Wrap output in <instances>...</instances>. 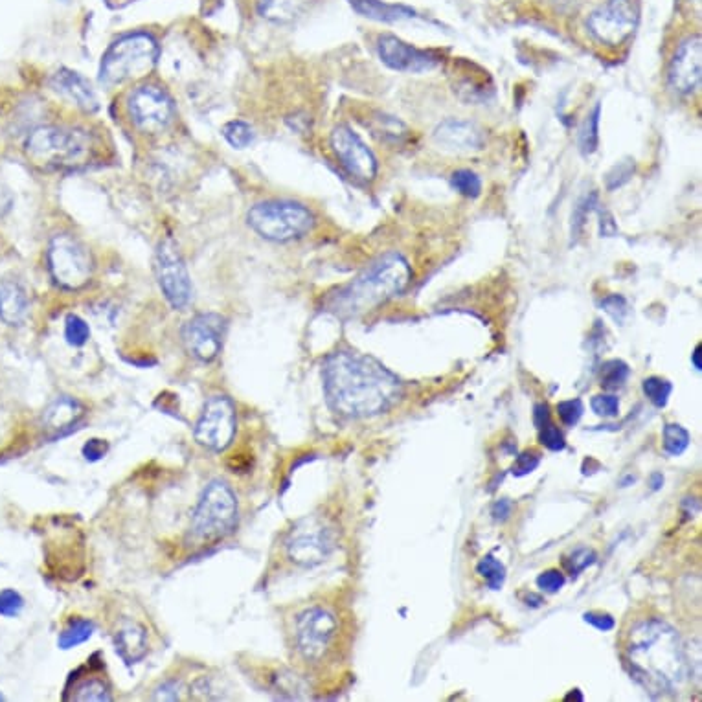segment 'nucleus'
I'll list each match as a JSON object with an SVG mask.
<instances>
[{
    "instance_id": "f257e3e1",
    "label": "nucleus",
    "mask_w": 702,
    "mask_h": 702,
    "mask_svg": "<svg viewBox=\"0 0 702 702\" xmlns=\"http://www.w3.org/2000/svg\"><path fill=\"white\" fill-rule=\"evenodd\" d=\"M328 405L344 418H370L394 407L401 381L370 355L337 351L324 363Z\"/></svg>"
},
{
    "instance_id": "f03ea898",
    "label": "nucleus",
    "mask_w": 702,
    "mask_h": 702,
    "mask_svg": "<svg viewBox=\"0 0 702 702\" xmlns=\"http://www.w3.org/2000/svg\"><path fill=\"white\" fill-rule=\"evenodd\" d=\"M623 658L649 693H675L688 680L690 668L677 631L660 618H642L622 638Z\"/></svg>"
},
{
    "instance_id": "7ed1b4c3",
    "label": "nucleus",
    "mask_w": 702,
    "mask_h": 702,
    "mask_svg": "<svg viewBox=\"0 0 702 702\" xmlns=\"http://www.w3.org/2000/svg\"><path fill=\"white\" fill-rule=\"evenodd\" d=\"M412 280V269L399 252H388L361 272L351 284L329 296L328 309L340 318L361 317L401 295Z\"/></svg>"
},
{
    "instance_id": "20e7f679",
    "label": "nucleus",
    "mask_w": 702,
    "mask_h": 702,
    "mask_svg": "<svg viewBox=\"0 0 702 702\" xmlns=\"http://www.w3.org/2000/svg\"><path fill=\"white\" fill-rule=\"evenodd\" d=\"M24 151L43 170H78L92 159L94 144L91 135L81 129L43 125L26 138Z\"/></svg>"
},
{
    "instance_id": "39448f33",
    "label": "nucleus",
    "mask_w": 702,
    "mask_h": 702,
    "mask_svg": "<svg viewBox=\"0 0 702 702\" xmlns=\"http://www.w3.org/2000/svg\"><path fill=\"white\" fill-rule=\"evenodd\" d=\"M159 61V45L148 34L120 37L103 54L100 81L105 87L122 85L127 81L144 80Z\"/></svg>"
},
{
    "instance_id": "423d86ee",
    "label": "nucleus",
    "mask_w": 702,
    "mask_h": 702,
    "mask_svg": "<svg viewBox=\"0 0 702 702\" xmlns=\"http://www.w3.org/2000/svg\"><path fill=\"white\" fill-rule=\"evenodd\" d=\"M238 515V499L232 487L223 480H212L193 511L192 535L201 543H216L236 530Z\"/></svg>"
},
{
    "instance_id": "0eeeda50",
    "label": "nucleus",
    "mask_w": 702,
    "mask_h": 702,
    "mask_svg": "<svg viewBox=\"0 0 702 702\" xmlns=\"http://www.w3.org/2000/svg\"><path fill=\"white\" fill-rule=\"evenodd\" d=\"M247 221L258 236L276 243L304 238L315 227V217L309 208L293 201L256 204L250 208Z\"/></svg>"
},
{
    "instance_id": "6e6552de",
    "label": "nucleus",
    "mask_w": 702,
    "mask_h": 702,
    "mask_svg": "<svg viewBox=\"0 0 702 702\" xmlns=\"http://www.w3.org/2000/svg\"><path fill=\"white\" fill-rule=\"evenodd\" d=\"M339 544L335 524L324 515H307L296 521L285 535V554L298 567L311 568L324 563Z\"/></svg>"
},
{
    "instance_id": "1a4fd4ad",
    "label": "nucleus",
    "mask_w": 702,
    "mask_h": 702,
    "mask_svg": "<svg viewBox=\"0 0 702 702\" xmlns=\"http://www.w3.org/2000/svg\"><path fill=\"white\" fill-rule=\"evenodd\" d=\"M52 280L67 291H80L89 285L94 272L91 252L72 234H57L46 250Z\"/></svg>"
},
{
    "instance_id": "9d476101",
    "label": "nucleus",
    "mask_w": 702,
    "mask_h": 702,
    "mask_svg": "<svg viewBox=\"0 0 702 702\" xmlns=\"http://www.w3.org/2000/svg\"><path fill=\"white\" fill-rule=\"evenodd\" d=\"M339 638L337 614L326 607H311L295 623V644L307 664H320L329 657Z\"/></svg>"
},
{
    "instance_id": "9b49d317",
    "label": "nucleus",
    "mask_w": 702,
    "mask_h": 702,
    "mask_svg": "<svg viewBox=\"0 0 702 702\" xmlns=\"http://www.w3.org/2000/svg\"><path fill=\"white\" fill-rule=\"evenodd\" d=\"M127 114L142 133H160L173 122L175 105L170 94L159 85L144 83L135 87L127 98Z\"/></svg>"
},
{
    "instance_id": "f8f14e48",
    "label": "nucleus",
    "mask_w": 702,
    "mask_h": 702,
    "mask_svg": "<svg viewBox=\"0 0 702 702\" xmlns=\"http://www.w3.org/2000/svg\"><path fill=\"white\" fill-rule=\"evenodd\" d=\"M638 26V10L633 0H607L587 19L589 34L600 45L622 46Z\"/></svg>"
},
{
    "instance_id": "ddd939ff",
    "label": "nucleus",
    "mask_w": 702,
    "mask_h": 702,
    "mask_svg": "<svg viewBox=\"0 0 702 702\" xmlns=\"http://www.w3.org/2000/svg\"><path fill=\"white\" fill-rule=\"evenodd\" d=\"M236 407L227 396L210 397L195 423V442L210 451H225L236 436Z\"/></svg>"
},
{
    "instance_id": "4468645a",
    "label": "nucleus",
    "mask_w": 702,
    "mask_h": 702,
    "mask_svg": "<svg viewBox=\"0 0 702 702\" xmlns=\"http://www.w3.org/2000/svg\"><path fill=\"white\" fill-rule=\"evenodd\" d=\"M155 276L162 295L173 309H184L192 300V280L182 260L179 247L171 241H160L155 252Z\"/></svg>"
},
{
    "instance_id": "2eb2a0df",
    "label": "nucleus",
    "mask_w": 702,
    "mask_h": 702,
    "mask_svg": "<svg viewBox=\"0 0 702 702\" xmlns=\"http://www.w3.org/2000/svg\"><path fill=\"white\" fill-rule=\"evenodd\" d=\"M329 142L342 168L348 171L355 181L364 182V184L375 181L379 162L375 159L374 151L364 144L363 138L351 127L337 125L331 133Z\"/></svg>"
},
{
    "instance_id": "dca6fc26",
    "label": "nucleus",
    "mask_w": 702,
    "mask_h": 702,
    "mask_svg": "<svg viewBox=\"0 0 702 702\" xmlns=\"http://www.w3.org/2000/svg\"><path fill=\"white\" fill-rule=\"evenodd\" d=\"M227 335V318L217 313H201L186 322L182 340L186 350L203 363H212L223 350Z\"/></svg>"
},
{
    "instance_id": "f3484780",
    "label": "nucleus",
    "mask_w": 702,
    "mask_h": 702,
    "mask_svg": "<svg viewBox=\"0 0 702 702\" xmlns=\"http://www.w3.org/2000/svg\"><path fill=\"white\" fill-rule=\"evenodd\" d=\"M377 54L386 67L397 72H407V74L429 72L440 63V57L431 50H421L416 46L408 45L403 39L390 34L379 37Z\"/></svg>"
},
{
    "instance_id": "a211bd4d",
    "label": "nucleus",
    "mask_w": 702,
    "mask_h": 702,
    "mask_svg": "<svg viewBox=\"0 0 702 702\" xmlns=\"http://www.w3.org/2000/svg\"><path fill=\"white\" fill-rule=\"evenodd\" d=\"M669 87L682 96L693 94L701 87L702 39L691 35L679 46L668 72Z\"/></svg>"
},
{
    "instance_id": "6ab92c4d",
    "label": "nucleus",
    "mask_w": 702,
    "mask_h": 702,
    "mask_svg": "<svg viewBox=\"0 0 702 702\" xmlns=\"http://www.w3.org/2000/svg\"><path fill=\"white\" fill-rule=\"evenodd\" d=\"M432 138L438 148L447 153H458V155L480 151L486 142L484 131L478 125L467 120H456V118H449L438 125L434 129Z\"/></svg>"
},
{
    "instance_id": "aec40b11",
    "label": "nucleus",
    "mask_w": 702,
    "mask_h": 702,
    "mask_svg": "<svg viewBox=\"0 0 702 702\" xmlns=\"http://www.w3.org/2000/svg\"><path fill=\"white\" fill-rule=\"evenodd\" d=\"M85 414H87V408L76 397H56L45 408V414H43V429L46 436L56 440L76 431L78 425L85 419Z\"/></svg>"
},
{
    "instance_id": "412c9836",
    "label": "nucleus",
    "mask_w": 702,
    "mask_h": 702,
    "mask_svg": "<svg viewBox=\"0 0 702 702\" xmlns=\"http://www.w3.org/2000/svg\"><path fill=\"white\" fill-rule=\"evenodd\" d=\"M52 87H54V91L65 96L67 100L74 103L76 107H80L81 111H85V113H96L100 107L98 96L92 89L89 80L74 70H68V68L57 70L52 78Z\"/></svg>"
},
{
    "instance_id": "4be33fe9",
    "label": "nucleus",
    "mask_w": 702,
    "mask_h": 702,
    "mask_svg": "<svg viewBox=\"0 0 702 702\" xmlns=\"http://www.w3.org/2000/svg\"><path fill=\"white\" fill-rule=\"evenodd\" d=\"M114 646L118 655L124 658L127 664H136L148 655V631L144 625L133 620L120 623L118 631L114 633Z\"/></svg>"
},
{
    "instance_id": "5701e85b",
    "label": "nucleus",
    "mask_w": 702,
    "mask_h": 702,
    "mask_svg": "<svg viewBox=\"0 0 702 702\" xmlns=\"http://www.w3.org/2000/svg\"><path fill=\"white\" fill-rule=\"evenodd\" d=\"M30 309V300L23 285L13 280L0 282V320L8 326H19Z\"/></svg>"
},
{
    "instance_id": "b1692460",
    "label": "nucleus",
    "mask_w": 702,
    "mask_h": 702,
    "mask_svg": "<svg viewBox=\"0 0 702 702\" xmlns=\"http://www.w3.org/2000/svg\"><path fill=\"white\" fill-rule=\"evenodd\" d=\"M348 2L355 12L379 23H397L403 19L416 17V12L405 4H390L383 0H348Z\"/></svg>"
},
{
    "instance_id": "393cba45",
    "label": "nucleus",
    "mask_w": 702,
    "mask_h": 702,
    "mask_svg": "<svg viewBox=\"0 0 702 702\" xmlns=\"http://www.w3.org/2000/svg\"><path fill=\"white\" fill-rule=\"evenodd\" d=\"M315 0H258L261 19L274 24H289L302 17Z\"/></svg>"
},
{
    "instance_id": "a878e982",
    "label": "nucleus",
    "mask_w": 702,
    "mask_h": 702,
    "mask_svg": "<svg viewBox=\"0 0 702 702\" xmlns=\"http://www.w3.org/2000/svg\"><path fill=\"white\" fill-rule=\"evenodd\" d=\"M96 625L91 620H85V618H74L68 622L67 627L63 629V633L59 635V647L61 649H72V647L80 646V644H85L89 638H91L92 633H94Z\"/></svg>"
},
{
    "instance_id": "bb28decb",
    "label": "nucleus",
    "mask_w": 702,
    "mask_h": 702,
    "mask_svg": "<svg viewBox=\"0 0 702 702\" xmlns=\"http://www.w3.org/2000/svg\"><path fill=\"white\" fill-rule=\"evenodd\" d=\"M600 116L601 107L596 105L579 131V148L583 151V155L596 153V149L600 146Z\"/></svg>"
},
{
    "instance_id": "cd10ccee",
    "label": "nucleus",
    "mask_w": 702,
    "mask_h": 702,
    "mask_svg": "<svg viewBox=\"0 0 702 702\" xmlns=\"http://www.w3.org/2000/svg\"><path fill=\"white\" fill-rule=\"evenodd\" d=\"M476 574L480 578L486 579L489 589L499 590L504 585V579H506V567L500 561H497L493 555H486L476 565Z\"/></svg>"
},
{
    "instance_id": "c85d7f7f",
    "label": "nucleus",
    "mask_w": 702,
    "mask_h": 702,
    "mask_svg": "<svg viewBox=\"0 0 702 702\" xmlns=\"http://www.w3.org/2000/svg\"><path fill=\"white\" fill-rule=\"evenodd\" d=\"M72 701L78 702H103L113 701L109 688L103 684L102 680H83L80 686L72 693Z\"/></svg>"
},
{
    "instance_id": "c756f323",
    "label": "nucleus",
    "mask_w": 702,
    "mask_h": 702,
    "mask_svg": "<svg viewBox=\"0 0 702 702\" xmlns=\"http://www.w3.org/2000/svg\"><path fill=\"white\" fill-rule=\"evenodd\" d=\"M223 136L232 148L245 149L254 142V129L247 122L232 120L223 127Z\"/></svg>"
},
{
    "instance_id": "7c9ffc66",
    "label": "nucleus",
    "mask_w": 702,
    "mask_h": 702,
    "mask_svg": "<svg viewBox=\"0 0 702 702\" xmlns=\"http://www.w3.org/2000/svg\"><path fill=\"white\" fill-rule=\"evenodd\" d=\"M690 445V432L677 423H669L664 427V451L669 456H680Z\"/></svg>"
},
{
    "instance_id": "2f4dec72",
    "label": "nucleus",
    "mask_w": 702,
    "mask_h": 702,
    "mask_svg": "<svg viewBox=\"0 0 702 702\" xmlns=\"http://www.w3.org/2000/svg\"><path fill=\"white\" fill-rule=\"evenodd\" d=\"M451 186L467 199H476L482 193V181L475 171L471 170L454 171Z\"/></svg>"
},
{
    "instance_id": "473e14b6",
    "label": "nucleus",
    "mask_w": 702,
    "mask_h": 702,
    "mask_svg": "<svg viewBox=\"0 0 702 702\" xmlns=\"http://www.w3.org/2000/svg\"><path fill=\"white\" fill-rule=\"evenodd\" d=\"M642 388H644V394L649 397V401L655 405V407L662 408L668 405L669 396H671V390L673 386L666 379L662 377H647L642 383Z\"/></svg>"
},
{
    "instance_id": "72a5a7b5",
    "label": "nucleus",
    "mask_w": 702,
    "mask_h": 702,
    "mask_svg": "<svg viewBox=\"0 0 702 702\" xmlns=\"http://www.w3.org/2000/svg\"><path fill=\"white\" fill-rule=\"evenodd\" d=\"M629 366L627 363H623L620 359H612V361H607L603 363L600 370V381L601 386L605 388H618L622 386L627 377H629Z\"/></svg>"
},
{
    "instance_id": "f704fd0d",
    "label": "nucleus",
    "mask_w": 702,
    "mask_h": 702,
    "mask_svg": "<svg viewBox=\"0 0 702 702\" xmlns=\"http://www.w3.org/2000/svg\"><path fill=\"white\" fill-rule=\"evenodd\" d=\"M65 339L70 346H76V348L87 344V340L91 339L89 324L78 315H68L65 320Z\"/></svg>"
},
{
    "instance_id": "c9c22d12",
    "label": "nucleus",
    "mask_w": 702,
    "mask_h": 702,
    "mask_svg": "<svg viewBox=\"0 0 702 702\" xmlns=\"http://www.w3.org/2000/svg\"><path fill=\"white\" fill-rule=\"evenodd\" d=\"M596 563V554L590 548H578L576 552L568 555L565 559V568L570 576H578L579 572H583L585 568Z\"/></svg>"
},
{
    "instance_id": "e433bc0d",
    "label": "nucleus",
    "mask_w": 702,
    "mask_h": 702,
    "mask_svg": "<svg viewBox=\"0 0 702 702\" xmlns=\"http://www.w3.org/2000/svg\"><path fill=\"white\" fill-rule=\"evenodd\" d=\"M635 173V162L633 160H622L618 162L614 168H612L609 173H607V190H616V188H622L625 182H629V179L633 177Z\"/></svg>"
},
{
    "instance_id": "4c0bfd02",
    "label": "nucleus",
    "mask_w": 702,
    "mask_h": 702,
    "mask_svg": "<svg viewBox=\"0 0 702 702\" xmlns=\"http://www.w3.org/2000/svg\"><path fill=\"white\" fill-rule=\"evenodd\" d=\"M24 600L23 596L15 590L8 589L0 592V616L6 618H15L23 611Z\"/></svg>"
},
{
    "instance_id": "58836bf2",
    "label": "nucleus",
    "mask_w": 702,
    "mask_h": 702,
    "mask_svg": "<svg viewBox=\"0 0 702 702\" xmlns=\"http://www.w3.org/2000/svg\"><path fill=\"white\" fill-rule=\"evenodd\" d=\"M601 307L607 315H611L618 324H623L629 317V304L622 295H611L601 300Z\"/></svg>"
},
{
    "instance_id": "ea45409f",
    "label": "nucleus",
    "mask_w": 702,
    "mask_h": 702,
    "mask_svg": "<svg viewBox=\"0 0 702 702\" xmlns=\"http://www.w3.org/2000/svg\"><path fill=\"white\" fill-rule=\"evenodd\" d=\"M583 412H585V407H583L581 399H568V401H561L557 405V414L568 427H574L583 416Z\"/></svg>"
},
{
    "instance_id": "a19ab883",
    "label": "nucleus",
    "mask_w": 702,
    "mask_h": 702,
    "mask_svg": "<svg viewBox=\"0 0 702 702\" xmlns=\"http://www.w3.org/2000/svg\"><path fill=\"white\" fill-rule=\"evenodd\" d=\"M539 440H541V443H543L544 447L546 449H550V451H555V453H559V451H565V447H567V442H565V436H563V432L559 431L557 427H554V425H546V427H543L541 429V434H539Z\"/></svg>"
},
{
    "instance_id": "79ce46f5",
    "label": "nucleus",
    "mask_w": 702,
    "mask_h": 702,
    "mask_svg": "<svg viewBox=\"0 0 702 702\" xmlns=\"http://www.w3.org/2000/svg\"><path fill=\"white\" fill-rule=\"evenodd\" d=\"M592 410L603 416V418H616L620 412V401L616 396H596L592 397Z\"/></svg>"
},
{
    "instance_id": "37998d69",
    "label": "nucleus",
    "mask_w": 702,
    "mask_h": 702,
    "mask_svg": "<svg viewBox=\"0 0 702 702\" xmlns=\"http://www.w3.org/2000/svg\"><path fill=\"white\" fill-rule=\"evenodd\" d=\"M541 462V456L535 451H524L517 456V462L511 467V473L515 476L530 475L532 471L537 469V465Z\"/></svg>"
},
{
    "instance_id": "c03bdc74",
    "label": "nucleus",
    "mask_w": 702,
    "mask_h": 702,
    "mask_svg": "<svg viewBox=\"0 0 702 702\" xmlns=\"http://www.w3.org/2000/svg\"><path fill=\"white\" fill-rule=\"evenodd\" d=\"M537 585H539V589L544 590V592L554 594V592H559V590L565 587V576H563L561 570L552 568V570H546V572H543V574L537 578Z\"/></svg>"
},
{
    "instance_id": "a18cd8bd",
    "label": "nucleus",
    "mask_w": 702,
    "mask_h": 702,
    "mask_svg": "<svg viewBox=\"0 0 702 702\" xmlns=\"http://www.w3.org/2000/svg\"><path fill=\"white\" fill-rule=\"evenodd\" d=\"M596 203V195H590L585 201L576 206V212H574V217H572V236L576 234L578 236L579 232L585 227V221L589 217L590 210H592V204Z\"/></svg>"
},
{
    "instance_id": "49530a36",
    "label": "nucleus",
    "mask_w": 702,
    "mask_h": 702,
    "mask_svg": "<svg viewBox=\"0 0 702 702\" xmlns=\"http://www.w3.org/2000/svg\"><path fill=\"white\" fill-rule=\"evenodd\" d=\"M583 620L590 623V625H594L598 631H603V633H605V631H612V629L616 627V620L612 618L609 612H585V614H583Z\"/></svg>"
},
{
    "instance_id": "de8ad7c7",
    "label": "nucleus",
    "mask_w": 702,
    "mask_h": 702,
    "mask_svg": "<svg viewBox=\"0 0 702 702\" xmlns=\"http://www.w3.org/2000/svg\"><path fill=\"white\" fill-rule=\"evenodd\" d=\"M153 701H179V684L175 680L160 684L153 693Z\"/></svg>"
},
{
    "instance_id": "09e8293b",
    "label": "nucleus",
    "mask_w": 702,
    "mask_h": 702,
    "mask_svg": "<svg viewBox=\"0 0 702 702\" xmlns=\"http://www.w3.org/2000/svg\"><path fill=\"white\" fill-rule=\"evenodd\" d=\"M107 449H109V445L103 442V440H91V442L85 443L83 456H85L87 460H91V462H98V460H102L103 456L107 454Z\"/></svg>"
},
{
    "instance_id": "8fccbe9b",
    "label": "nucleus",
    "mask_w": 702,
    "mask_h": 702,
    "mask_svg": "<svg viewBox=\"0 0 702 702\" xmlns=\"http://www.w3.org/2000/svg\"><path fill=\"white\" fill-rule=\"evenodd\" d=\"M13 206V193L4 182L0 181V217L6 216Z\"/></svg>"
},
{
    "instance_id": "3c124183",
    "label": "nucleus",
    "mask_w": 702,
    "mask_h": 702,
    "mask_svg": "<svg viewBox=\"0 0 702 702\" xmlns=\"http://www.w3.org/2000/svg\"><path fill=\"white\" fill-rule=\"evenodd\" d=\"M533 421H535V425H537L539 429H543V427H546V425L550 423V412H548V405H546V403H541V405L535 407V410H533Z\"/></svg>"
},
{
    "instance_id": "603ef678",
    "label": "nucleus",
    "mask_w": 702,
    "mask_h": 702,
    "mask_svg": "<svg viewBox=\"0 0 702 702\" xmlns=\"http://www.w3.org/2000/svg\"><path fill=\"white\" fill-rule=\"evenodd\" d=\"M511 513V502L510 500L502 499L493 506V517L497 521H506L510 517Z\"/></svg>"
},
{
    "instance_id": "864d4df0",
    "label": "nucleus",
    "mask_w": 702,
    "mask_h": 702,
    "mask_svg": "<svg viewBox=\"0 0 702 702\" xmlns=\"http://www.w3.org/2000/svg\"><path fill=\"white\" fill-rule=\"evenodd\" d=\"M691 361H693V366H695V370H701V344H699V346L695 348V351H693V355H691Z\"/></svg>"
},
{
    "instance_id": "5fc2aeb1",
    "label": "nucleus",
    "mask_w": 702,
    "mask_h": 702,
    "mask_svg": "<svg viewBox=\"0 0 702 702\" xmlns=\"http://www.w3.org/2000/svg\"><path fill=\"white\" fill-rule=\"evenodd\" d=\"M664 484V478H662V475L660 473H655V475L651 476V486H653V489L657 491V489H660V486Z\"/></svg>"
},
{
    "instance_id": "6e6d98bb",
    "label": "nucleus",
    "mask_w": 702,
    "mask_h": 702,
    "mask_svg": "<svg viewBox=\"0 0 702 702\" xmlns=\"http://www.w3.org/2000/svg\"><path fill=\"white\" fill-rule=\"evenodd\" d=\"M572 699L583 701V695H579V693H570V695H567V701H572Z\"/></svg>"
},
{
    "instance_id": "4d7b16f0",
    "label": "nucleus",
    "mask_w": 702,
    "mask_h": 702,
    "mask_svg": "<svg viewBox=\"0 0 702 702\" xmlns=\"http://www.w3.org/2000/svg\"><path fill=\"white\" fill-rule=\"evenodd\" d=\"M0 701H4V697H2V695H0Z\"/></svg>"
},
{
    "instance_id": "13d9d810",
    "label": "nucleus",
    "mask_w": 702,
    "mask_h": 702,
    "mask_svg": "<svg viewBox=\"0 0 702 702\" xmlns=\"http://www.w3.org/2000/svg\"><path fill=\"white\" fill-rule=\"evenodd\" d=\"M61 2H68V0H61Z\"/></svg>"
}]
</instances>
